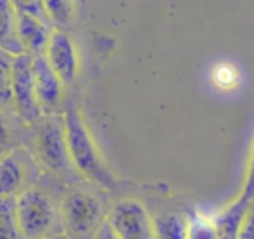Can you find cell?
<instances>
[{
    "mask_svg": "<svg viewBox=\"0 0 254 239\" xmlns=\"http://www.w3.org/2000/svg\"><path fill=\"white\" fill-rule=\"evenodd\" d=\"M40 180V162L32 150L16 147L0 155V197L18 199L23 192L37 187Z\"/></svg>",
    "mask_w": 254,
    "mask_h": 239,
    "instance_id": "5b68a950",
    "label": "cell"
},
{
    "mask_svg": "<svg viewBox=\"0 0 254 239\" xmlns=\"http://www.w3.org/2000/svg\"><path fill=\"white\" fill-rule=\"evenodd\" d=\"M30 138L33 143V155L37 161L49 168L63 180H75L80 176L73 168L68 152L66 127L63 114L42 116L33 126H30Z\"/></svg>",
    "mask_w": 254,
    "mask_h": 239,
    "instance_id": "3957f363",
    "label": "cell"
},
{
    "mask_svg": "<svg viewBox=\"0 0 254 239\" xmlns=\"http://www.w3.org/2000/svg\"><path fill=\"white\" fill-rule=\"evenodd\" d=\"M47 239H71V238L63 232V234H56V236H53V238H47Z\"/></svg>",
    "mask_w": 254,
    "mask_h": 239,
    "instance_id": "603a6c76",
    "label": "cell"
},
{
    "mask_svg": "<svg viewBox=\"0 0 254 239\" xmlns=\"http://www.w3.org/2000/svg\"><path fill=\"white\" fill-rule=\"evenodd\" d=\"M14 60L12 54L0 51V110L12 112V77H14Z\"/></svg>",
    "mask_w": 254,
    "mask_h": 239,
    "instance_id": "4fadbf2b",
    "label": "cell"
},
{
    "mask_svg": "<svg viewBox=\"0 0 254 239\" xmlns=\"http://www.w3.org/2000/svg\"><path fill=\"white\" fill-rule=\"evenodd\" d=\"M16 215L25 239H47L63 234L60 201L39 185L16 199Z\"/></svg>",
    "mask_w": 254,
    "mask_h": 239,
    "instance_id": "277c9868",
    "label": "cell"
},
{
    "mask_svg": "<svg viewBox=\"0 0 254 239\" xmlns=\"http://www.w3.org/2000/svg\"><path fill=\"white\" fill-rule=\"evenodd\" d=\"M157 239H187V220L176 213H164L153 218Z\"/></svg>",
    "mask_w": 254,
    "mask_h": 239,
    "instance_id": "2e32d148",
    "label": "cell"
},
{
    "mask_svg": "<svg viewBox=\"0 0 254 239\" xmlns=\"http://www.w3.org/2000/svg\"><path fill=\"white\" fill-rule=\"evenodd\" d=\"M44 56L64 86H70L77 81L80 72L78 53L73 39L66 30H54Z\"/></svg>",
    "mask_w": 254,
    "mask_h": 239,
    "instance_id": "ba28073f",
    "label": "cell"
},
{
    "mask_svg": "<svg viewBox=\"0 0 254 239\" xmlns=\"http://www.w3.org/2000/svg\"><path fill=\"white\" fill-rule=\"evenodd\" d=\"M214 82L219 88L230 89L233 86H237V82H239V72L232 65H219L214 70Z\"/></svg>",
    "mask_w": 254,
    "mask_h": 239,
    "instance_id": "d6986e66",
    "label": "cell"
},
{
    "mask_svg": "<svg viewBox=\"0 0 254 239\" xmlns=\"http://www.w3.org/2000/svg\"><path fill=\"white\" fill-rule=\"evenodd\" d=\"M11 112H4L0 110V155L7 154L18 145L14 143V127H11V119H9Z\"/></svg>",
    "mask_w": 254,
    "mask_h": 239,
    "instance_id": "ac0fdd59",
    "label": "cell"
},
{
    "mask_svg": "<svg viewBox=\"0 0 254 239\" xmlns=\"http://www.w3.org/2000/svg\"><path fill=\"white\" fill-rule=\"evenodd\" d=\"M244 197L247 199H254V145L253 150H251V157H249V166H247V175H246V185H244Z\"/></svg>",
    "mask_w": 254,
    "mask_h": 239,
    "instance_id": "44dd1931",
    "label": "cell"
},
{
    "mask_svg": "<svg viewBox=\"0 0 254 239\" xmlns=\"http://www.w3.org/2000/svg\"><path fill=\"white\" fill-rule=\"evenodd\" d=\"M63 232L71 239H92L108 220L110 208L94 183L75 182L60 201Z\"/></svg>",
    "mask_w": 254,
    "mask_h": 239,
    "instance_id": "6da1fadb",
    "label": "cell"
},
{
    "mask_svg": "<svg viewBox=\"0 0 254 239\" xmlns=\"http://www.w3.org/2000/svg\"><path fill=\"white\" fill-rule=\"evenodd\" d=\"M237 239H254V208H247Z\"/></svg>",
    "mask_w": 254,
    "mask_h": 239,
    "instance_id": "ffe728a7",
    "label": "cell"
},
{
    "mask_svg": "<svg viewBox=\"0 0 254 239\" xmlns=\"http://www.w3.org/2000/svg\"><path fill=\"white\" fill-rule=\"evenodd\" d=\"M0 239H25L16 215V199L0 197Z\"/></svg>",
    "mask_w": 254,
    "mask_h": 239,
    "instance_id": "5bb4252c",
    "label": "cell"
},
{
    "mask_svg": "<svg viewBox=\"0 0 254 239\" xmlns=\"http://www.w3.org/2000/svg\"><path fill=\"white\" fill-rule=\"evenodd\" d=\"M92 239H119V238H117V234L113 232V229L110 227L108 222H105V224L101 225V229L96 232V236Z\"/></svg>",
    "mask_w": 254,
    "mask_h": 239,
    "instance_id": "7402d4cb",
    "label": "cell"
},
{
    "mask_svg": "<svg viewBox=\"0 0 254 239\" xmlns=\"http://www.w3.org/2000/svg\"><path fill=\"white\" fill-rule=\"evenodd\" d=\"M187 239H219L212 217L191 211L187 218Z\"/></svg>",
    "mask_w": 254,
    "mask_h": 239,
    "instance_id": "9a60e30c",
    "label": "cell"
},
{
    "mask_svg": "<svg viewBox=\"0 0 254 239\" xmlns=\"http://www.w3.org/2000/svg\"><path fill=\"white\" fill-rule=\"evenodd\" d=\"M47 12L49 18L53 21L54 30H63V26H66L73 18V2H46Z\"/></svg>",
    "mask_w": 254,
    "mask_h": 239,
    "instance_id": "e0dca14e",
    "label": "cell"
},
{
    "mask_svg": "<svg viewBox=\"0 0 254 239\" xmlns=\"http://www.w3.org/2000/svg\"><path fill=\"white\" fill-rule=\"evenodd\" d=\"M63 119L64 127H66L68 152H70L71 164L77 169V173L80 176H85L96 187L106 190L115 189L119 180L103 161L91 133L85 127L80 112L75 107H70L63 112Z\"/></svg>",
    "mask_w": 254,
    "mask_h": 239,
    "instance_id": "7a4b0ae2",
    "label": "cell"
},
{
    "mask_svg": "<svg viewBox=\"0 0 254 239\" xmlns=\"http://www.w3.org/2000/svg\"><path fill=\"white\" fill-rule=\"evenodd\" d=\"M16 16H18V37L23 49H25V54H28V56L46 54L47 44H49V39L54 32L53 26L46 25L26 12L18 11V9H16Z\"/></svg>",
    "mask_w": 254,
    "mask_h": 239,
    "instance_id": "30bf717a",
    "label": "cell"
},
{
    "mask_svg": "<svg viewBox=\"0 0 254 239\" xmlns=\"http://www.w3.org/2000/svg\"><path fill=\"white\" fill-rule=\"evenodd\" d=\"M33 84H35L37 100H39L42 116L60 114L63 105V88L64 84L56 75V72L47 63L46 56H32Z\"/></svg>",
    "mask_w": 254,
    "mask_h": 239,
    "instance_id": "9c48e42d",
    "label": "cell"
},
{
    "mask_svg": "<svg viewBox=\"0 0 254 239\" xmlns=\"http://www.w3.org/2000/svg\"><path fill=\"white\" fill-rule=\"evenodd\" d=\"M247 208H249V199L240 196L235 203H232L221 213L212 217L219 239H237L242 220L247 213Z\"/></svg>",
    "mask_w": 254,
    "mask_h": 239,
    "instance_id": "7c38bea8",
    "label": "cell"
},
{
    "mask_svg": "<svg viewBox=\"0 0 254 239\" xmlns=\"http://www.w3.org/2000/svg\"><path fill=\"white\" fill-rule=\"evenodd\" d=\"M12 110L23 124L33 126L42 117L35 84H33L32 56L21 54L14 60V77H12Z\"/></svg>",
    "mask_w": 254,
    "mask_h": 239,
    "instance_id": "52a82bcc",
    "label": "cell"
},
{
    "mask_svg": "<svg viewBox=\"0 0 254 239\" xmlns=\"http://www.w3.org/2000/svg\"><path fill=\"white\" fill-rule=\"evenodd\" d=\"M110 227L119 239H157L155 224L146 210V206L138 199L126 197L110 208Z\"/></svg>",
    "mask_w": 254,
    "mask_h": 239,
    "instance_id": "8992f818",
    "label": "cell"
},
{
    "mask_svg": "<svg viewBox=\"0 0 254 239\" xmlns=\"http://www.w3.org/2000/svg\"><path fill=\"white\" fill-rule=\"evenodd\" d=\"M0 51H5L14 58L25 54L18 37V16L14 2L7 0H0Z\"/></svg>",
    "mask_w": 254,
    "mask_h": 239,
    "instance_id": "8fae6325",
    "label": "cell"
}]
</instances>
